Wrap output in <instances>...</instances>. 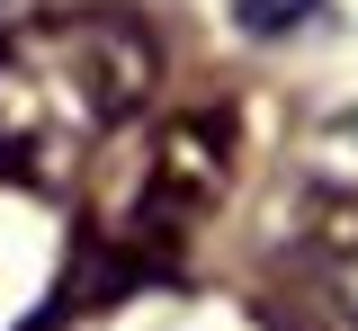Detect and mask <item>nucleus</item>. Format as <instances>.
Wrapping results in <instances>:
<instances>
[{
  "mask_svg": "<svg viewBox=\"0 0 358 331\" xmlns=\"http://www.w3.org/2000/svg\"><path fill=\"white\" fill-rule=\"evenodd\" d=\"M152 81L162 45L134 9L72 0L0 27V179L27 197H72L152 108Z\"/></svg>",
  "mask_w": 358,
  "mask_h": 331,
  "instance_id": "f257e3e1",
  "label": "nucleus"
},
{
  "mask_svg": "<svg viewBox=\"0 0 358 331\" xmlns=\"http://www.w3.org/2000/svg\"><path fill=\"white\" fill-rule=\"evenodd\" d=\"M224 170H233V126H224L215 108L171 117V126H162V143H152V189H143L152 233H188V224L215 206Z\"/></svg>",
  "mask_w": 358,
  "mask_h": 331,
  "instance_id": "f03ea898",
  "label": "nucleus"
},
{
  "mask_svg": "<svg viewBox=\"0 0 358 331\" xmlns=\"http://www.w3.org/2000/svg\"><path fill=\"white\" fill-rule=\"evenodd\" d=\"M287 331H358V206L331 197L313 206L296 242V304L278 314Z\"/></svg>",
  "mask_w": 358,
  "mask_h": 331,
  "instance_id": "7ed1b4c3",
  "label": "nucleus"
},
{
  "mask_svg": "<svg viewBox=\"0 0 358 331\" xmlns=\"http://www.w3.org/2000/svg\"><path fill=\"white\" fill-rule=\"evenodd\" d=\"M224 9H233V27H242V36H260V45L305 36L313 18H322V0H224Z\"/></svg>",
  "mask_w": 358,
  "mask_h": 331,
  "instance_id": "20e7f679",
  "label": "nucleus"
}]
</instances>
